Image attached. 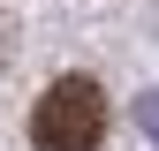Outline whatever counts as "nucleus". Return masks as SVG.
<instances>
[{
    "instance_id": "f03ea898",
    "label": "nucleus",
    "mask_w": 159,
    "mask_h": 151,
    "mask_svg": "<svg viewBox=\"0 0 159 151\" xmlns=\"http://www.w3.org/2000/svg\"><path fill=\"white\" fill-rule=\"evenodd\" d=\"M144 121H152V136H159V98H144Z\"/></svg>"
},
{
    "instance_id": "f257e3e1",
    "label": "nucleus",
    "mask_w": 159,
    "mask_h": 151,
    "mask_svg": "<svg viewBox=\"0 0 159 151\" xmlns=\"http://www.w3.org/2000/svg\"><path fill=\"white\" fill-rule=\"evenodd\" d=\"M30 144L38 151H98L106 144V91L91 76H61L30 106Z\"/></svg>"
}]
</instances>
